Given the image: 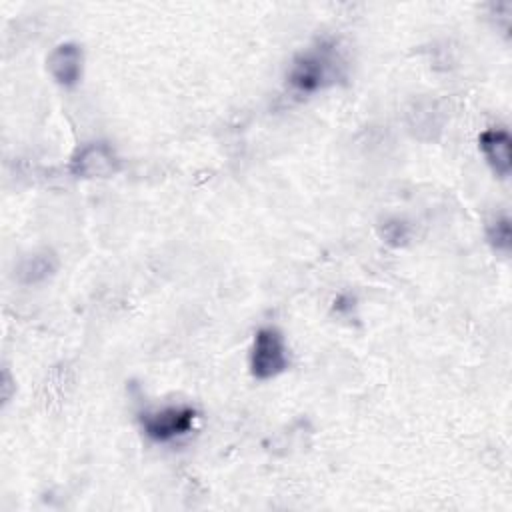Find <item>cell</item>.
I'll use <instances>...</instances> for the list:
<instances>
[{
	"instance_id": "cell-8",
	"label": "cell",
	"mask_w": 512,
	"mask_h": 512,
	"mask_svg": "<svg viewBox=\"0 0 512 512\" xmlns=\"http://www.w3.org/2000/svg\"><path fill=\"white\" fill-rule=\"evenodd\" d=\"M486 238L490 246L496 252H510L512 244V228H510V218L508 216H496L488 226H486Z\"/></svg>"
},
{
	"instance_id": "cell-2",
	"label": "cell",
	"mask_w": 512,
	"mask_h": 512,
	"mask_svg": "<svg viewBox=\"0 0 512 512\" xmlns=\"http://www.w3.org/2000/svg\"><path fill=\"white\" fill-rule=\"evenodd\" d=\"M288 368L284 336L274 326H264L254 334L250 348V372L258 380H270Z\"/></svg>"
},
{
	"instance_id": "cell-5",
	"label": "cell",
	"mask_w": 512,
	"mask_h": 512,
	"mask_svg": "<svg viewBox=\"0 0 512 512\" xmlns=\"http://www.w3.org/2000/svg\"><path fill=\"white\" fill-rule=\"evenodd\" d=\"M82 48L74 42L58 44L46 60L50 76L64 88H74L82 78Z\"/></svg>"
},
{
	"instance_id": "cell-9",
	"label": "cell",
	"mask_w": 512,
	"mask_h": 512,
	"mask_svg": "<svg viewBox=\"0 0 512 512\" xmlns=\"http://www.w3.org/2000/svg\"><path fill=\"white\" fill-rule=\"evenodd\" d=\"M382 236L388 244L392 246H400L408 240V226L402 222V220H388L382 228Z\"/></svg>"
},
{
	"instance_id": "cell-7",
	"label": "cell",
	"mask_w": 512,
	"mask_h": 512,
	"mask_svg": "<svg viewBox=\"0 0 512 512\" xmlns=\"http://www.w3.org/2000/svg\"><path fill=\"white\" fill-rule=\"evenodd\" d=\"M54 268H56V262L50 254H36L22 264L20 278L26 284H36V282L46 280L54 272Z\"/></svg>"
},
{
	"instance_id": "cell-4",
	"label": "cell",
	"mask_w": 512,
	"mask_h": 512,
	"mask_svg": "<svg viewBox=\"0 0 512 512\" xmlns=\"http://www.w3.org/2000/svg\"><path fill=\"white\" fill-rule=\"evenodd\" d=\"M118 168V156L106 142L82 146L70 162V172L78 178H110L118 172Z\"/></svg>"
},
{
	"instance_id": "cell-3",
	"label": "cell",
	"mask_w": 512,
	"mask_h": 512,
	"mask_svg": "<svg viewBox=\"0 0 512 512\" xmlns=\"http://www.w3.org/2000/svg\"><path fill=\"white\" fill-rule=\"evenodd\" d=\"M196 420L192 406H164L140 414V426L144 434L154 442H172L174 438L186 436Z\"/></svg>"
},
{
	"instance_id": "cell-6",
	"label": "cell",
	"mask_w": 512,
	"mask_h": 512,
	"mask_svg": "<svg viewBox=\"0 0 512 512\" xmlns=\"http://www.w3.org/2000/svg\"><path fill=\"white\" fill-rule=\"evenodd\" d=\"M480 150L490 164V168L500 176L506 178L510 176L512 170V140L510 134L504 128H486L478 136Z\"/></svg>"
},
{
	"instance_id": "cell-1",
	"label": "cell",
	"mask_w": 512,
	"mask_h": 512,
	"mask_svg": "<svg viewBox=\"0 0 512 512\" xmlns=\"http://www.w3.org/2000/svg\"><path fill=\"white\" fill-rule=\"evenodd\" d=\"M340 70V56L334 42H318L314 48L300 52L290 70L288 86L298 94H314L332 84Z\"/></svg>"
}]
</instances>
